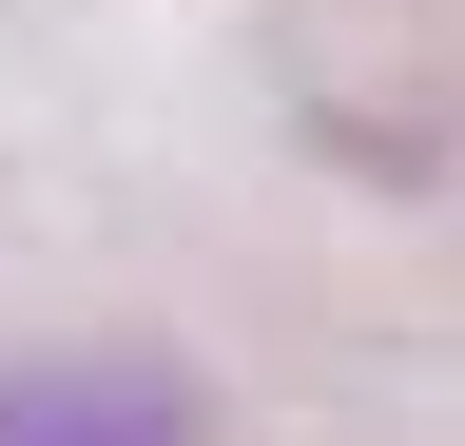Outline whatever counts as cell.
<instances>
[{
	"label": "cell",
	"mask_w": 465,
	"mask_h": 446,
	"mask_svg": "<svg viewBox=\"0 0 465 446\" xmlns=\"http://www.w3.org/2000/svg\"><path fill=\"white\" fill-rule=\"evenodd\" d=\"M0 446H194V388L155 350H39L0 369Z\"/></svg>",
	"instance_id": "cell-1"
}]
</instances>
